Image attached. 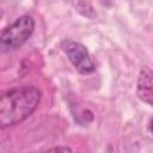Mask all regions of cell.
<instances>
[{
  "label": "cell",
  "mask_w": 153,
  "mask_h": 153,
  "mask_svg": "<svg viewBox=\"0 0 153 153\" xmlns=\"http://www.w3.org/2000/svg\"><path fill=\"white\" fill-rule=\"evenodd\" d=\"M33 30V18L27 14L20 16L0 33V51L8 53L16 50L30 38Z\"/></svg>",
  "instance_id": "cell-2"
},
{
  "label": "cell",
  "mask_w": 153,
  "mask_h": 153,
  "mask_svg": "<svg viewBox=\"0 0 153 153\" xmlns=\"http://www.w3.org/2000/svg\"><path fill=\"white\" fill-rule=\"evenodd\" d=\"M41 153H72V149L69 147H66V146H57V147L49 148V149L41 152Z\"/></svg>",
  "instance_id": "cell-5"
},
{
  "label": "cell",
  "mask_w": 153,
  "mask_h": 153,
  "mask_svg": "<svg viewBox=\"0 0 153 153\" xmlns=\"http://www.w3.org/2000/svg\"><path fill=\"white\" fill-rule=\"evenodd\" d=\"M42 92L32 85L12 88L0 96V128L22 123L39 105Z\"/></svg>",
  "instance_id": "cell-1"
},
{
  "label": "cell",
  "mask_w": 153,
  "mask_h": 153,
  "mask_svg": "<svg viewBox=\"0 0 153 153\" xmlns=\"http://www.w3.org/2000/svg\"><path fill=\"white\" fill-rule=\"evenodd\" d=\"M62 49L67 55L68 60L81 74H91L96 71V65L91 59L87 49L79 42L75 41H63Z\"/></svg>",
  "instance_id": "cell-3"
},
{
  "label": "cell",
  "mask_w": 153,
  "mask_h": 153,
  "mask_svg": "<svg viewBox=\"0 0 153 153\" xmlns=\"http://www.w3.org/2000/svg\"><path fill=\"white\" fill-rule=\"evenodd\" d=\"M137 94L141 100L147 104H152V71L149 67H145L139 75L137 80Z\"/></svg>",
  "instance_id": "cell-4"
}]
</instances>
